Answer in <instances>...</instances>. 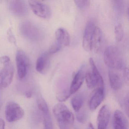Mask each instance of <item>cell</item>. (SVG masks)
I'll return each mask as SVG.
<instances>
[{"instance_id":"1","label":"cell","mask_w":129,"mask_h":129,"mask_svg":"<svg viewBox=\"0 0 129 129\" xmlns=\"http://www.w3.org/2000/svg\"><path fill=\"white\" fill-rule=\"evenodd\" d=\"M53 113L60 129H69L74 123V115L64 104H56L53 108Z\"/></svg>"},{"instance_id":"2","label":"cell","mask_w":129,"mask_h":129,"mask_svg":"<svg viewBox=\"0 0 129 129\" xmlns=\"http://www.w3.org/2000/svg\"><path fill=\"white\" fill-rule=\"evenodd\" d=\"M103 59L105 64L111 69L120 70L123 68L122 56L118 49L114 46H109L106 48Z\"/></svg>"},{"instance_id":"3","label":"cell","mask_w":129,"mask_h":129,"mask_svg":"<svg viewBox=\"0 0 129 129\" xmlns=\"http://www.w3.org/2000/svg\"><path fill=\"white\" fill-rule=\"evenodd\" d=\"M89 62L92 70L87 71L84 76L87 87L89 89H93L96 86L104 87L102 77L96 66L93 59L90 58Z\"/></svg>"},{"instance_id":"4","label":"cell","mask_w":129,"mask_h":129,"mask_svg":"<svg viewBox=\"0 0 129 129\" xmlns=\"http://www.w3.org/2000/svg\"><path fill=\"white\" fill-rule=\"evenodd\" d=\"M24 112L18 103L10 102L7 105L5 109V115L8 121L13 122L20 120L23 117Z\"/></svg>"},{"instance_id":"5","label":"cell","mask_w":129,"mask_h":129,"mask_svg":"<svg viewBox=\"0 0 129 129\" xmlns=\"http://www.w3.org/2000/svg\"><path fill=\"white\" fill-rule=\"evenodd\" d=\"M28 3L33 12L38 17L44 19L51 17L52 11L48 4L39 1H29Z\"/></svg>"},{"instance_id":"6","label":"cell","mask_w":129,"mask_h":129,"mask_svg":"<svg viewBox=\"0 0 129 129\" xmlns=\"http://www.w3.org/2000/svg\"><path fill=\"white\" fill-rule=\"evenodd\" d=\"M16 59L18 76L20 79H23L27 74L30 64L29 59L25 53L21 50L17 52Z\"/></svg>"},{"instance_id":"7","label":"cell","mask_w":129,"mask_h":129,"mask_svg":"<svg viewBox=\"0 0 129 129\" xmlns=\"http://www.w3.org/2000/svg\"><path fill=\"white\" fill-rule=\"evenodd\" d=\"M14 66L11 63L5 65L0 72V89L6 88L12 83L14 75Z\"/></svg>"},{"instance_id":"8","label":"cell","mask_w":129,"mask_h":129,"mask_svg":"<svg viewBox=\"0 0 129 129\" xmlns=\"http://www.w3.org/2000/svg\"><path fill=\"white\" fill-rule=\"evenodd\" d=\"M111 112L108 106L104 105L100 110L97 116V129H108Z\"/></svg>"},{"instance_id":"9","label":"cell","mask_w":129,"mask_h":129,"mask_svg":"<svg viewBox=\"0 0 129 129\" xmlns=\"http://www.w3.org/2000/svg\"><path fill=\"white\" fill-rule=\"evenodd\" d=\"M22 34L27 38L33 41L39 40L40 33L35 25L28 22H25L21 24Z\"/></svg>"},{"instance_id":"10","label":"cell","mask_w":129,"mask_h":129,"mask_svg":"<svg viewBox=\"0 0 129 129\" xmlns=\"http://www.w3.org/2000/svg\"><path fill=\"white\" fill-rule=\"evenodd\" d=\"M104 38L100 28L96 26L94 29L91 43V51L98 53L102 51L104 46Z\"/></svg>"},{"instance_id":"11","label":"cell","mask_w":129,"mask_h":129,"mask_svg":"<svg viewBox=\"0 0 129 129\" xmlns=\"http://www.w3.org/2000/svg\"><path fill=\"white\" fill-rule=\"evenodd\" d=\"M105 97V88L97 87L94 90L89 101V107L91 111L95 110L102 103Z\"/></svg>"},{"instance_id":"12","label":"cell","mask_w":129,"mask_h":129,"mask_svg":"<svg viewBox=\"0 0 129 129\" xmlns=\"http://www.w3.org/2000/svg\"><path fill=\"white\" fill-rule=\"evenodd\" d=\"M95 27L93 22L89 21L87 24L84 30L82 45L84 49L87 52L91 51V43Z\"/></svg>"},{"instance_id":"13","label":"cell","mask_w":129,"mask_h":129,"mask_svg":"<svg viewBox=\"0 0 129 129\" xmlns=\"http://www.w3.org/2000/svg\"><path fill=\"white\" fill-rule=\"evenodd\" d=\"M50 55L49 52H46L41 54L38 58L36 69L40 74H45L48 72L50 67Z\"/></svg>"},{"instance_id":"14","label":"cell","mask_w":129,"mask_h":129,"mask_svg":"<svg viewBox=\"0 0 129 129\" xmlns=\"http://www.w3.org/2000/svg\"><path fill=\"white\" fill-rule=\"evenodd\" d=\"M84 69V66H82L79 71L75 73L73 75V80L69 89L71 94L75 93L82 86L84 81L85 76Z\"/></svg>"},{"instance_id":"15","label":"cell","mask_w":129,"mask_h":129,"mask_svg":"<svg viewBox=\"0 0 129 129\" xmlns=\"http://www.w3.org/2000/svg\"><path fill=\"white\" fill-rule=\"evenodd\" d=\"M113 129H129L127 119L121 111L117 110L113 115Z\"/></svg>"},{"instance_id":"16","label":"cell","mask_w":129,"mask_h":129,"mask_svg":"<svg viewBox=\"0 0 129 129\" xmlns=\"http://www.w3.org/2000/svg\"><path fill=\"white\" fill-rule=\"evenodd\" d=\"M10 10L17 15L24 16L27 12V5L23 1H12L9 4Z\"/></svg>"},{"instance_id":"17","label":"cell","mask_w":129,"mask_h":129,"mask_svg":"<svg viewBox=\"0 0 129 129\" xmlns=\"http://www.w3.org/2000/svg\"><path fill=\"white\" fill-rule=\"evenodd\" d=\"M56 42L59 44L62 47L67 46L71 41L70 35L68 31L63 28H58L55 33Z\"/></svg>"},{"instance_id":"18","label":"cell","mask_w":129,"mask_h":129,"mask_svg":"<svg viewBox=\"0 0 129 129\" xmlns=\"http://www.w3.org/2000/svg\"><path fill=\"white\" fill-rule=\"evenodd\" d=\"M109 82L112 88L114 90H118L123 85V79L118 73L111 69L109 71Z\"/></svg>"},{"instance_id":"19","label":"cell","mask_w":129,"mask_h":129,"mask_svg":"<svg viewBox=\"0 0 129 129\" xmlns=\"http://www.w3.org/2000/svg\"><path fill=\"white\" fill-rule=\"evenodd\" d=\"M85 95L83 93H80L74 96L71 100V104L74 110L76 112L80 111L83 105Z\"/></svg>"},{"instance_id":"20","label":"cell","mask_w":129,"mask_h":129,"mask_svg":"<svg viewBox=\"0 0 129 129\" xmlns=\"http://www.w3.org/2000/svg\"><path fill=\"white\" fill-rule=\"evenodd\" d=\"M44 129H53V124L49 111L43 113Z\"/></svg>"},{"instance_id":"21","label":"cell","mask_w":129,"mask_h":129,"mask_svg":"<svg viewBox=\"0 0 129 129\" xmlns=\"http://www.w3.org/2000/svg\"><path fill=\"white\" fill-rule=\"evenodd\" d=\"M114 33L116 40L117 42L121 41L123 37V30L121 24H119L116 25Z\"/></svg>"},{"instance_id":"22","label":"cell","mask_w":129,"mask_h":129,"mask_svg":"<svg viewBox=\"0 0 129 129\" xmlns=\"http://www.w3.org/2000/svg\"><path fill=\"white\" fill-rule=\"evenodd\" d=\"M71 95L69 90H64L57 94L56 99L59 102H65L69 98Z\"/></svg>"},{"instance_id":"23","label":"cell","mask_w":129,"mask_h":129,"mask_svg":"<svg viewBox=\"0 0 129 129\" xmlns=\"http://www.w3.org/2000/svg\"><path fill=\"white\" fill-rule=\"evenodd\" d=\"M37 105L39 109L43 113H46L49 111V107L47 103L44 99L41 98L37 101Z\"/></svg>"},{"instance_id":"24","label":"cell","mask_w":129,"mask_h":129,"mask_svg":"<svg viewBox=\"0 0 129 129\" xmlns=\"http://www.w3.org/2000/svg\"><path fill=\"white\" fill-rule=\"evenodd\" d=\"M62 47L56 42H55L53 43L50 47L49 49V53H50L51 55L56 53L57 52L59 51L61 49Z\"/></svg>"},{"instance_id":"25","label":"cell","mask_w":129,"mask_h":129,"mask_svg":"<svg viewBox=\"0 0 129 129\" xmlns=\"http://www.w3.org/2000/svg\"><path fill=\"white\" fill-rule=\"evenodd\" d=\"M77 115V120L78 122L81 123H84L86 122L87 119V115L86 112L85 111H82L81 112H78Z\"/></svg>"},{"instance_id":"26","label":"cell","mask_w":129,"mask_h":129,"mask_svg":"<svg viewBox=\"0 0 129 129\" xmlns=\"http://www.w3.org/2000/svg\"><path fill=\"white\" fill-rule=\"evenodd\" d=\"M77 7L80 9L86 8L89 6L90 3L89 1H74Z\"/></svg>"},{"instance_id":"27","label":"cell","mask_w":129,"mask_h":129,"mask_svg":"<svg viewBox=\"0 0 129 129\" xmlns=\"http://www.w3.org/2000/svg\"><path fill=\"white\" fill-rule=\"evenodd\" d=\"M121 105L123 106L124 109L126 112L128 114L129 111V97L128 94L126 96H124L121 102Z\"/></svg>"},{"instance_id":"28","label":"cell","mask_w":129,"mask_h":129,"mask_svg":"<svg viewBox=\"0 0 129 129\" xmlns=\"http://www.w3.org/2000/svg\"><path fill=\"white\" fill-rule=\"evenodd\" d=\"M8 35L10 41L13 43H15L16 39L15 38V36L13 35L12 31L10 29H9V30H8Z\"/></svg>"},{"instance_id":"29","label":"cell","mask_w":129,"mask_h":129,"mask_svg":"<svg viewBox=\"0 0 129 129\" xmlns=\"http://www.w3.org/2000/svg\"><path fill=\"white\" fill-rule=\"evenodd\" d=\"M10 58L7 56H4L0 58V61L4 64L6 65L10 63Z\"/></svg>"},{"instance_id":"30","label":"cell","mask_w":129,"mask_h":129,"mask_svg":"<svg viewBox=\"0 0 129 129\" xmlns=\"http://www.w3.org/2000/svg\"><path fill=\"white\" fill-rule=\"evenodd\" d=\"M5 122L2 118H0V129H5Z\"/></svg>"},{"instance_id":"31","label":"cell","mask_w":129,"mask_h":129,"mask_svg":"<svg viewBox=\"0 0 129 129\" xmlns=\"http://www.w3.org/2000/svg\"><path fill=\"white\" fill-rule=\"evenodd\" d=\"M31 95H32V92L30 90L27 91L25 93V96L27 98L30 99L31 97Z\"/></svg>"},{"instance_id":"32","label":"cell","mask_w":129,"mask_h":129,"mask_svg":"<svg viewBox=\"0 0 129 129\" xmlns=\"http://www.w3.org/2000/svg\"><path fill=\"white\" fill-rule=\"evenodd\" d=\"M87 129H94L93 125L91 123H89L87 127Z\"/></svg>"},{"instance_id":"33","label":"cell","mask_w":129,"mask_h":129,"mask_svg":"<svg viewBox=\"0 0 129 129\" xmlns=\"http://www.w3.org/2000/svg\"></svg>"}]
</instances>
